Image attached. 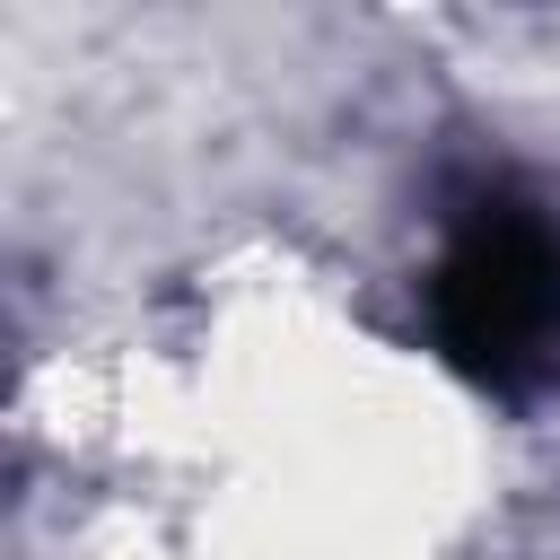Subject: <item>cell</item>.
Returning <instances> with one entry per match:
<instances>
[{"label":"cell","instance_id":"6da1fadb","mask_svg":"<svg viewBox=\"0 0 560 560\" xmlns=\"http://www.w3.org/2000/svg\"><path fill=\"white\" fill-rule=\"evenodd\" d=\"M446 350L472 359L490 385H525L560 359V236L525 210L472 219V236L438 271Z\"/></svg>","mask_w":560,"mask_h":560}]
</instances>
